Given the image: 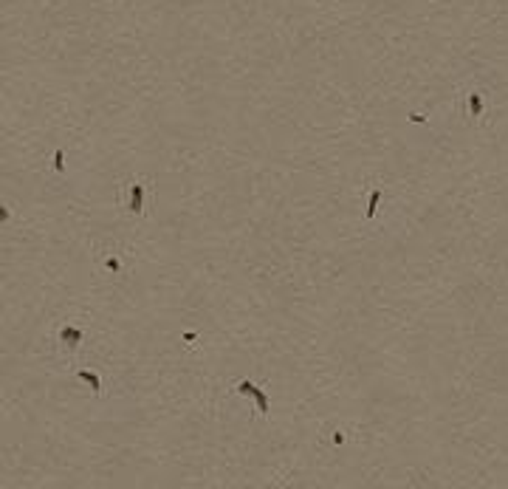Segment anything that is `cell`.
Returning <instances> with one entry per match:
<instances>
[{"mask_svg":"<svg viewBox=\"0 0 508 489\" xmlns=\"http://www.w3.org/2000/svg\"><path fill=\"white\" fill-rule=\"evenodd\" d=\"M116 204H119L122 215L127 218H150L152 206H155V179L150 176H127L119 181L116 190Z\"/></svg>","mask_w":508,"mask_h":489,"instance_id":"obj_1","label":"cell"},{"mask_svg":"<svg viewBox=\"0 0 508 489\" xmlns=\"http://www.w3.org/2000/svg\"><path fill=\"white\" fill-rule=\"evenodd\" d=\"M57 342H60V348L65 354H76L80 345L85 342V328L76 323H62L60 331H57Z\"/></svg>","mask_w":508,"mask_h":489,"instance_id":"obj_2","label":"cell"},{"mask_svg":"<svg viewBox=\"0 0 508 489\" xmlns=\"http://www.w3.org/2000/svg\"><path fill=\"white\" fill-rule=\"evenodd\" d=\"M235 393H240V396H251L254 402H257V413H260L263 418H268L271 402H268V393H265L263 388H257V385L249 382V379H240V382L235 385Z\"/></svg>","mask_w":508,"mask_h":489,"instance_id":"obj_3","label":"cell"},{"mask_svg":"<svg viewBox=\"0 0 508 489\" xmlns=\"http://www.w3.org/2000/svg\"><path fill=\"white\" fill-rule=\"evenodd\" d=\"M76 376H80V382H85L88 388L93 390V396H102V379H99V373H93V370L80 368V370H76Z\"/></svg>","mask_w":508,"mask_h":489,"instance_id":"obj_4","label":"cell"},{"mask_svg":"<svg viewBox=\"0 0 508 489\" xmlns=\"http://www.w3.org/2000/svg\"><path fill=\"white\" fill-rule=\"evenodd\" d=\"M466 108H468V116H472V119H480L483 116V93L480 91H468Z\"/></svg>","mask_w":508,"mask_h":489,"instance_id":"obj_5","label":"cell"},{"mask_svg":"<svg viewBox=\"0 0 508 489\" xmlns=\"http://www.w3.org/2000/svg\"><path fill=\"white\" fill-rule=\"evenodd\" d=\"M381 187H373L370 190V204H367V221H373L376 218V212H378V204H381Z\"/></svg>","mask_w":508,"mask_h":489,"instance_id":"obj_6","label":"cell"},{"mask_svg":"<svg viewBox=\"0 0 508 489\" xmlns=\"http://www.w3.org/2000/svg\"><path fill=\"white\" fill-rule=\"evenodd\" d=\"M54 167H57V172H62V170H65V153H62V150H57V153H54Z\"/></svg>","mask_w":508,"mask_h":489,"instance_id":"obj_7","label":"cell"},{"mask_svg":"<svg viewBox=\"0 0 508 489\" xmlns=\"http://www.w3.org/2000/svg\"><path fill=\"white\" fill-rule=\"evenodd\" d=\"M105 269H110V271H119V269H122V263H119L116 258H107V260H105Z\"/></svg>","mask_w":508,"mask_h":489,"instance_id":"obj_8","label":"cell"},{"mask_svg":"<svg viewBox=\"0 0 508 489\" xmlns=\"http://www.w3.org/2000/svg\"><path fill=\"white\" fill-rule=\"evenodd\" d=\"M409 122H418V125L423 122V125H426V116H423V113H409Z\"/></svg>","mask_w":508,"mask_h":489,"instance_id":"obj_9","label":"cell"},{"mask_svg":"<svg viewBox=\"0 0 508 489\" xmlns=\"http://www.w3.org/2000/svg\"><path fill=\"white\" fill-rule=\"evenodd\" d=\"M9 218H12V212H9V209H6V206H3V209H0V221H3V224H6V221H9Z\"/></svg>","mask_w":508,"mask_h":489,"instance_id":"obj_10","label":"cell"},{"mask_svg":"<svg viewBox=\"0 0 508 489\" xmlns=\"http://www.w3.org/2000/svg\"><path fill=\"white\" fill-rule=\"evenodd\" d=\"M184 339H186V342H189V345H195V339H198V334H189V331H186V334H184Z\"/></svg>","mask_w":508,"mask_h":489,"instance_id":"obj_11","label":"cell"}]
</instances>
